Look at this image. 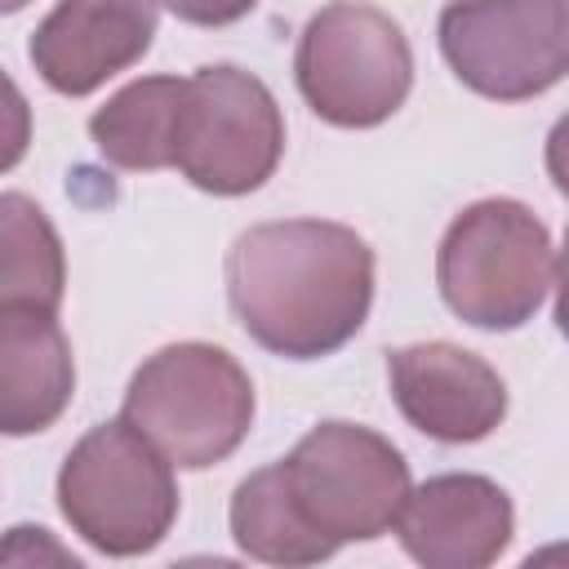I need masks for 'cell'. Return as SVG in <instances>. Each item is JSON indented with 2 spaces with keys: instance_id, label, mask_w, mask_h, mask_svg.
Masks as SVG:
<instances>
[{
  "instance_id": "cell-1",
  "label": "cell",
  "mask_w": 569,
  "mask_h": 569,
  "mask_svg": "<svg viewBox=\"0 0 569 569\" xmlns=\"http://www.w3.org/2000/svg\"><path fill=\"white\" fill-rule=\"evenodd\" d=\"M227 298L258 347L284 360H320L369 320L373 249L325 218L258 222L227 253Z\"/></svg>"
},
{
  "instance_id": "cell-2",
  "label": "cell",
  "mask_w": 569,
  "mask_h": 569,
  "mask_svg": "<svg viewBox=\"0 0 569 569\" xmlns=\"http://www.w3.org/2000/svg\"><path fill=\"white\" fill-rule=\"evenodd\" d=\"M560 258L547 222L507 196L467 204L440 236L436 284L445 307L489 333L529 325L551 298Z\"/></svg>"
},
{
  "instance_id": "cell-3",
  "label": "cell",
  "mask_w": 569,
  "mask_h": 569,
  "mask_svg": "<svg viewBox=\"0 0 569 569\" xmlns=\"http://www.w3.org/2000/svg\"><path fill=\"white\" fill-rule=\"evenodd\" d=\"M120 418L173 467L204 471L240 449L253 427V382L213 342H173L138 365Z\"/></svg>"
},
{
  "instance_id": "cell-4",
  "label": "cell",
  "mask_w": 569,
  "mask_h": 569,
  "mask_svg": "<svg viewBox=\"0 0 569 569\" xmlns=\"http://www.w3.org/2000/svg\"><path fill=\"white\" fill-rule=\"evenodd\" d=\"M58 511L93 551H156L178 520L173 462L124 418L84 431L58 467Z\"/></svg>"
},
{
  "instance_id": "cell-5",
  "label": "cell",
  "mask_w": 569,
  "mask_h": 569,
  "mask_svg": "<svg viewBox=\"0 0 569 569\" xmlns=\"http://www.w3.org/2000/svg\"><path fill=\"white\" fill-rule=\"evenodd\" d=\"M293 80L325 124L373 129L405 107L413 53L391 13L365 0H333L302 27Z\"/></svg>"
},
{
  "instance_id": "cell-6",
  "label": "cell",
  "mask_w": 569,
  "mask_h": 569,
  "mask_svg": "<svg viewBox=\"0 0 569 569\" xmlns=\"http://www.w3.org/2000/svg\"><path fill=\"white\" fill-rule=\"evenodd\" d=\"M284 489L298 516L338 551L342 542L382 538L409 493L405 453L360 422L311 427L289 458H280Z\"/></svg>"
},
{
  "instance_id": "cell-7",
  "label": "cell",
  "mask_w": 569,
  "mask_h": 569,
  "mask_svg": "<svg viewBox=\"0 0 569 569\" xmlns=\"http://www.w3.org/2000/svg\"><path fill=\"white\" fill-rule=\"evenodd\" d=\"M284 156V116L271 89L231 67H200L182 84L173 164L178 173L209 196H249L258 191Z\"/></svg>"
},
{
  "instance_id": "cell-8",
  "label": "cell",
  "mask_w": 569,
  "mask_h": 569,
  "mask_svg": "<svg viewBox=\"0 0 569 569\" xmlns=\"http://www.w3.org/2000/svg\"><path fill=\"white\" fill-rule=\"evenodd\" d=\"M436 36L453 76L493 102L538 98L569 71L565 0H449Z\"/></svg>"
},
{
  "instance_id": "cell-9",
  "label": "cell",
  "mask_w": 569,
  "mask_h": 569,
  "mask_svg": "<svg viewBox=\"0 0 569 569\" xmlns=\"http://www.w3.org/2000/svg\"><path fill=\"white\" fill-rule=\"evenodd\" d=\"M387 378L405 422L440 445H476L507 418V382L467 347H396L387 351Z\"/></svg>"
},
{
  "instance_id": "cell-10",
  "label": "cell",
  "mask_w": 569,
  "mask_h": 569,
  "mask_svg": "<svg viewBox=\"0 0 569 569\" xmlns=\"http://www.w3.org/2000/svg\"><path fill=\"white\" fill-rule=\"evenodd\" d=\"M156 22L160 0H58L27 53L53 93L84 98L151 49Z\"/></svg>"
},
{
  "instance_id": "cell-11",
  "label": "cell",
  "mask_w": 569,
  "mask_h": 569,
  "mask_svg": "<svg viewBox=\"0 0 569 569\" xmlns=\"http://www.w3.org/2000/svg\"><path fill=\"white\" fill-rule=\"evenodd\" d=\"M391 529L400 533V547L427 569H485L507 551L516 511L507 489L489 476L449 471L422 480L418 489L409 485Z\"/></svg>"
},
{
  "instance_id": "cell-12",
  "label": "cell",
  "mask_w": 569,
  "mask_h": 569,
  "mask_svg": "<svg viewBox=\"0 0 569 569\" xmlns=\"http://www.w3.org/2000/svg\"><path fill=\"white\" fill-rule=\"evenodd\" d=\"M71 396L76 360L58 311H0V436H36L53 427Z\"/></svg>"
},
{
  "instance_id": "cell-13",
  "label": "cell",
  "mask_w": 569,
  "mask_h": 569,
  "mask_svg": "<svg viewBox=\"0 0 569 569\" xmlns=\"http://www.w3.org/2000/svg\"><path fill=\"white\" fill-rule=\"evenodd\" d=\"M178 76H142L111 93L89 116V138L98 156L116 169H169L173 164V129H178V102H182Z\"/></svg>"
},
{
  "instance_id": "cell-14",
  "label": "cell",
  "mask_w": 569,
  "mask_h": 569,
  "mask_svg": "<svg viewBox=\"0 0 569 569\" xmlns=\"http://www.w3.org/2000/svg\"><path fill=\"white\" fill-rule=\"evenodd\" d=\"M67 289V253L49 213L22 196L0 191V311H58Z\"/></svg>"
},
{
  "instance_id": "cell-15",
  "label": "cell",
  "mask_w": 569,
  "mask_h": 569,
  "mask_svg": "<svg viewBox=\"0 0 569 569\" xmlns=\"http://www.w3.org/2000/svg\"><path fill=\"white\" fill-rule=\"evenodd\" d=\"M231 538L244 556L267 560V565H320L333 556V547L298 516L280 462L244 476L231 493Z\"/></svg>"
},
{
  "instance_id": "cell-16",
  "label": "cell",
  "mask_w": 569,
  "mask_h": 569,
  "mask_svg": "<svg viewBox=\"0 0 569 569\" xmlns=\"http://www.w3.org/2000/svg\"><path fill=\"white\" fill-rule=\"evenodd\" d=\"M27 147H31V102L13 84V76L0 71V173L22 164Z\"/></svg>"
},
{
  "instance_id": "cell-17",
  "label": "cell",
  "mask_w": 569,
  "mask_h": 569,
  "mask_svg": "<svg viewBox=\"0 0 569 569\" xmlns=\"http://www.w3.org/2000/svg\"><path fill=\"white\" fill-rule=\"evenodd\" d=\"M160 4L191 27H227V22H240L244 13H253L258 0H160Z\"/></svg>"
},
{
  "instance_id": "cell-18",
  "label": "cell",
  "mask_w": 569,
  "mask_h": 569,
  "mask_svg": "<svg viewBox=\"0 0 569 569\" xmlns=\"http://www.w3.org/2000/svg\"><path fill=\"white\" fill-rule=\"evenodd\" d=\"M31 0H0V13H18V9H27Z\"/></svg>"
}]
</instances>
